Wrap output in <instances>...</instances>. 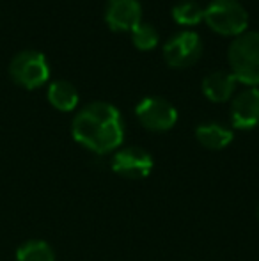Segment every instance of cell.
Masks as SVG:
<instances>
[{
	"label": "cell",
	"mask_w": 259,
	"mask_h": 261,
	"mask_svg": "<svg viewBox=\"0 0 259 261\" xmlns=\"http://www.w3.org/2000/svg\"><path fill=\"white\" fill-rule=\"evenodd\" d=\"M195 139L203 148L218 151V149H224L231 144L235 134L231 128L220 123H203L195 128Z\"/></svg>",
	"instance_id": "cell-11"
},
{
	"label": "cell",
	"mask_w": 259,
	"mask_h": 261,
	"mask_svg": "<svg viewBox=\"0 0 259 261\" xmlns=\"http://www.w3.org/2000/svg\"><path fill=\"white\" fill-rule=\"evenodd\" d=\"M48 101L61 112H71L78 105V91L68 80H55L48 87Z\"/></svg>",
	"instance_id": "cell-12"
},
{
	"label": "cell",
	"mask_w": 259,
	"mask_h": 261,
	"mask_svg": "<svg viewBox=\"0 0 259 261\" xmlns=\"http://www.w3.org/2000/svg\"><path fill=\"white\" fill-rule=\"evenodd\" d=\"M16 261H55V251L45 240H27L16 249Z\"/></svg>",
	"instance_id": "cell-13"
},
{
	"label": "cell",
	"mask_w": 259,
	"mask_h": 261,
	"mask_svg": "<svg viewBox=\"0 0 259 261\" xmlns=\"http://www.w3.org/2000/svg\"><path fill=\"white\" fill-rule=\"evenodd\" d=\"M71 135L85 149L96 155H105L118 151L123 144L125 121L112 103L93 101L73 117Z\"/></svg>",
	"instance_id": "cell-1"
},
{
	"label": "cell",
	"mask_w": 259,
	"mask_h": 261,
	"mask_svg": "<svg viewBox=\"0 0 259 261\" xmlns=\"http://www.w3.org/2000/svg\"><path fill=\"white\" fill-rule=\"evenodd\" d=\"M203 55V41L194 31H181L163 45V59L170 68H190Z\"/></svg>",
	"instance_id": "cell-5"
},
{
	"label": "cell",
	"mask_w": 259,
	"mask_h": 261,
	"mask_svg": "<svg viewBox=\"0 0 259 261\" xmlns=\"http://www.w3.org/2000/svg\"><path fill=\"white\" fill-rule=\"evenodd\" d=\"M138 123L151 132H167L178 123V110L163 98L149 96L140 100L135 107Z\"/></svg>",
	"instance_id": "cell-6"
},
{
	"label": "cell",
	"mask_w": 259,
	"mask_h": 261,
	"mask_svg": "<svg viewBox=\"0 0 259 261\" xmlns=\"http://www.w3.org/2000/svg\"><path fill=\"white\" fill-rule=\"evenodd\" d=\"M112 171L126 179H144L155 167L151 153L140 146L121 148L112 156Z\"/></svg>",
	"instance_id": "cell-7"
},
{
	"label": "cell",
	"mask_w": 259,
	"mask_h": 261,
	"mask_svg": "<svg viewBox=\"0 0 259 261\" xmlns=\"http://www.w3.org/2000/svg\"><path fill=\"white\" fill-rule=\"evenodd\" d=\"M227 61L236 82L259 86V32H243L229 45Z\"/></svg>",
	"instance_id": "cell-2"
},
{
	"label": "cell",
	"mask_w": 259,
	"mask_h": 261,
	"mask_svg": "<svg viewBox=\"0 0 259 261\" xmlns=\"http://www.w3.org/2000/svg\"><path fill=\"white\" fill-rule=\"evenodd\" d=\"M172 18L183 27H192L204 20V7L194 0H183L172 7Z\"/></svg>",
	"instance_id": "cell-14"
},
{
	"label": "cell",
	"mask_w": 259,
	"mask_h": 261,
	"mask_svg": "<svg viewBox=\"0 0 259 261\" xmlns=\"http://www.w3.org/2000/svg\"><path fill=\"white\" fill-rule=\"evenodd\" d=\"M236 89V79L231 73L213 71L203 80V93L213 103H224L231 100L233 93Z\"/></svg>",
	"instance_id": "cell-10"
},
{
	"label": "cell",
	"mask_w": 259,
	"mask_h": 261,
	"mask_svg": "<svg viewBox=\"0 0 259 261\" xmlns=\"http://www.w3.org/2000/svg\"><path fill=\"white\" fill-rule=\"evenodd\" d=\"M204 21L220 36H236L247 32L249 14L238 0H211L204 7Z\"/></svg>",
	"instance_id": "cell-3"
},
{
	"label": "cell",
	"mask_w": 259,
	"mask_h": 261,
	"mask_svg": "<svg viewBox=\"0 0 259 261\" xmlns=\"http://www.w3.org/2000/svg\"><path fill=\"white\" fill-rule=\"evenodd\" d=\"M160 41L158 31L153 27L151 23H144L142 21L138 27H135L131 31V43H133L135 48L138 50H153Z\"/></svg>",
	"instance_id": "cell-15"
},
{
	"label": "cell",
	"mask_w": 259,
	"mask_h": 261,
	"mask_svg": "<svg viewBox=\"0 0 259 261\" xmlns=\"http://www.w3.org/2000/svg\"><path fill=\"white\" fill-rule=\"evenodd\" d=\"M257 219H259V204H257Z\"/></svg>",
	"instance_id": "cell-16"
},
{
	"label": "cell",
	"mask_w": 259,
	"mask_h": 261,
	"mask_svg": "<svg viewBox=\"0 0 259 261\" xmlns=\"http://www.w3.org/2000/svg\"><path fill=\"white\" fill-rule=\"evenodd\" d=\"M9 75L25 89H38L50 79V64L38 50L18 52L9 62Z\"/></svg>",
	"instance_id": "cell-4"
},
{
	"label": "cell",
	"mask_w": 259,
	"mask_h": 261,
	"mask_svg": "<svg viewBox=\"0 0 259 261\" xmlns=\"http://www.w3.org/2000/svg\"><path fill=\"white\" fill-rule=\"evenodd\" d=\"M105 21L116 32H131L142 23V7L138 0H107Z\"/></svg>",
	"instance_id": "cell-8"
},
{
	"label": "cell",
	"mask_w": 259,
	"mask_h": 261,
	"mask_svg": "<svg viewBox=\"0 0 259 261\" xmlns=\"http://www.w3.org/2000/svg\"><path fill=\"white\" fill-rule=\"evenodd\" d=\"M231 121L238 130H252L259 126V89L249 87L235 96L231 103Z\"/></svg>",
	"instance_id": "cell-9"
}]
</instances>
